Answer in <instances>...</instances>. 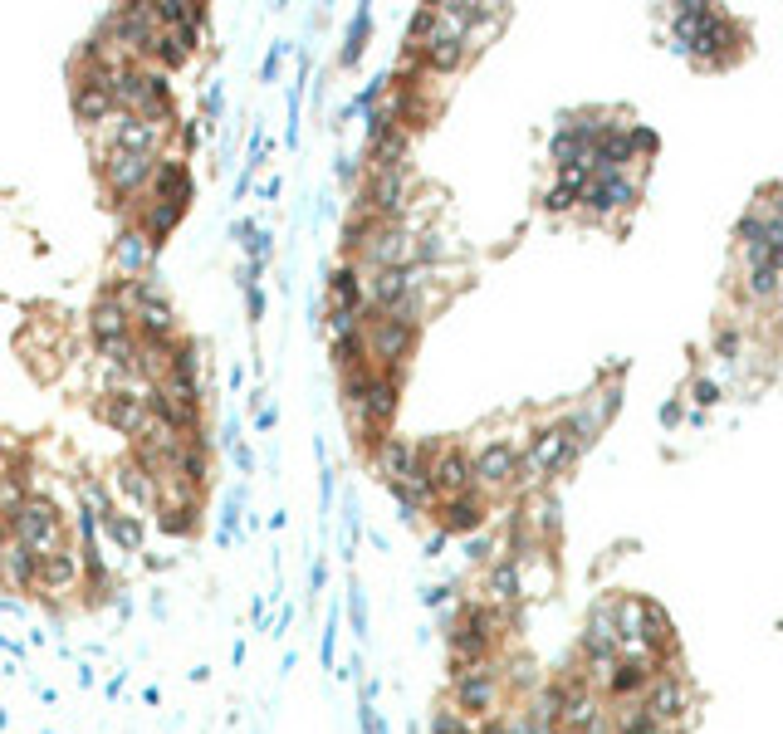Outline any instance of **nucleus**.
Listing matches in <instances>:
<instances>
[{"mask_svg": "<svg viewBox=\"0 0 783 734\" xmlns=\"http://www.w3.org/2000/svg\"><path fill=\"white\" fill-rule=\"evenodd\" d=\"M328 353H333V367H338V377H348V372H363L368 363V343H363V333H353V338H333L328 343Z\"/></svg>", "mask_w": 783, "mask_h": 734, "instance_id": "obj_32", "label": "nucleus"}, {"mask_svg": "<svg viewBox=\"0 0 783 734\" xmlns=\"http://www.w3.org/2000/svg\"><path fill=\"white\" fill-rule=\"evenodd\" d=\"M343 607H348V627H353V637L363 642V637H368V593H363L358 583H348V597H343Z\"/></svg>", "mask_w": 783, "mask_h": 734, "instance_id": "obj_38", "label": "nucleus"}, {"mask_svg": "<svg viewBox=\"0 0 783 734\" xmlns=\"http://www.w3.org/2000/svg\"><path fill=\"white\" fill-rule=\"evenodd\" d=\"M0 612H10V617H25V602H15V597H0Z\"/></svg>", "mask_w": 783, "mask_h": 734, "instance_id": "obj_59", "label": "nucleus"}, {"mask_svg": "<svg viewBox=\"0 0 783 734\" xmlns=\"http://www.w3.org/2000/svg\"><path fill=\"white\" fill-rule=\"evenodd\" d=\"M416 167H397V172H363V182L353 191V206H363L372 221H382V226H397V221H407L416 206Z\"/></svg>", "mask_w": 783, "mask_h": 734, "instance_id": "obj_4", "label": "nucleus"}, {"mask_svg": "<svg viewBox=\"0 0 783 734\" xmlns=\"http://www.w3.org/2000/svg\"><path fill=\"white\" fill-rule=\"evenodd\" d=\"M426 456H431V446H421L412 436H397V431H387V436L368 451L372 475H377L382 485H402V480L426 475Z\"/></svg>", "mask_w": 783, "mask_h": 734, "instance_id": "obj_10", "label": "nucleus"}, {"mask_svg": "<svg viewBox=\"0 0 783 734\" xmlns=\"http://www.w3.org/2000/svg\"><path fill=\"white\" fill-rule=\"evenodd\" d=\"M333 177H338V186H353V191H358V182H363V157L338 152V157H333Z\"/></svg>", "mask_w": 783, "mask_h": 734, "instance_id": "obj_43", "label": "nucleus"}, {"mask_svg": "<svg viewBox=\"0 0 783 734\" xmlns=\"http://www.w3.org/2000/svg\"><path fill=\"white\" fill-rule=\"evenodd\" d=\"M240 250H245V260H250V265L270 270V260H275V235H270V230L260 226L255 235H250V240H245V245H240Z\"/></svg>", "mask_w": 783, "mask_h": 734, "instance_id": "obj_39", "label": "nucleus"}, {"mask_svg": "<svg viewBox=\"0 0 783 734\" xmlns=\"http://www.w3.org/2000/svg\"><path fill=\"white\" fill-rule=\"evenodd\" d=\"M235 446H240V416H235V412H226V416H221V451L231 456Z\"/></svg>", "mask_w": 783, "mask_h": 734, "instance_id": "obj_46", "label": "nucleus"}, {"mask_svg": "<svg viewBox=\"0 0 783 734\" xmlns=\"http://www.w3.org/2000/svg\"><path fill=\"white\" fill-rule=\"evenodd\" d=\"M412 250H416V230L412 226H377L363 240V250L353 255V265L372 275V270H412Z\"/></svg>", "mask_w": 783, "mask_h": 734, "instance_id": "obj_11", "label": "nucleus"}, {"mask_svg": "<svg viewBox=\"0 0 783 734\" xmlns=\"http://www.w3.org/2000/svg\"><path fill=\"white\" fill-rule=\"evenodd\" d=\"M431 514H436V524H441V534H446V539H451V534H456V539H465V534H475V529L485 524V514H490V509H485V495H475V490H470V495L436 500V509H431Z\"/></svg>", "mask_w": 783, "mask_h": 734, "instance_id": "obj_22", "label": "nucleus"}, {"mask_svg": "<svg viewBox=\"0 0 783 734\" xmlns=\"http://www.w3.org/2000/svg\"><path fill=\"white\" fill-rule=\"evenodd\" d=\"M323 583H328V558H314V568H309V593H323Z\"/></svg>", "mask_w": 783, "mask_h": 734, "instance_id": "obj_52", "label": "nucleus"}, {"mask_svg": "<svg viewBox=\"0 0 783 734\" xmlns=\"http://www.w3.org/2000/svg\"><path fill=\"white\" fill-rule=\"evenodd\" d=\"M715 348H720L725 358H735L739 353V328H720V333H715Z\"/></svg>", "mask_w": 783, "mask_h": 734, "instance_id": "obj_51", "label": "nucleus"}, {"mask_svg": "<svg viewBox=\"0 0 783 734\" xmlns=\"http://www.w3.org/2000/svg\"><path fill=\"white\" fill-rule=\"evenodd\" d=\"M783 289V270H774V265H759V270H749V279H744V294L749 299H774Z\"/></svg>", "mask_w": 783, "mask_h": 734, "instance_id": "obj_36", "label": "nucleus"}, {"mask_svg": "<svg viewBox=\"0 0 783 734\" xmlns=\"http://www.w3.org/2000/svg\"><path fill=\"white\" fill-rule=\"evenodd\" d=\"M275 426H279V407H275V402H265V407L255 412V431H260V436H270Z\"/></svg>", "mask_w": 783, "mask_h": 734, "instance_id": "obj_47", "label": "nucleus"}, {"mask_svg": "<svg viewBox=\"0 0 783 734\" xmlns=\"http://www.w3.org/2000/svg\"><path fill=\"white\" fill-rule=\"evenodd\" d=\"M113 108L118 113H133V118H152V123H177L172 74H162L152 64H123V69H113Z\"/></svg>", "mask_w": 783, "mask_h": 734, "instance_id": "obj_2", "label": "nucleus"}, {"mask_svg": "<svg viewBox=\"0 0 783 734\" xmlns=\"http://www.w3.org/2000/svg\"><path fill=\"white\" fill-rule=\"evenodd\" d=\"M573 460H578V446H573V436L563 431V421L539 426V431L529 436V446L519 451V485H544L558 470H568Z\"/></svg>", "mask_w": 783, "mask_h": 734, "instance_id": "obj_9", "label": "nucleus"}, {"mask_svg": "<svg viewBox=\"0 0 783 734\" xmlns=\"http://www.w3.org/2000/svg\"><path fill=\"white\" fill-rule=\"evenodd\" d=\"M451 700L470 725H485L505 705V681H500V656L475 661V666H451Z\"/></svg>", "mask_w": 783, "mask_h": 734, "instance_id": "obj_6", "label": "nucleus"}, {"mask_svg": "<svg viewBox=\"0 0 783 734\" xmlns=\"http://www.w3.org/2000/svg\"><path fill=\"white\" fill-rule=\"evenodd\" d=\"M147 412L157 416L162 426H172L177 436H201L206 431V387L167 377V382L147 387Z\"/></svg>", "mask_w": 783, "mask_h": 734, "instance_id": "obj_8", "label": "nucleus"}, {"mask_svg": "<svg viewBox=\"0 0 783 734\" xmlns=\"http://www.w3.org/2000/svg\"><path fill=\"white\" fill-rule=\"evenodd\" d=\"M10 539L45 558V553H54L59 544H69L74 534H69V519H64V509L54 505L49 495H30L25 505L10 514Z\"/></svg>", "mask_w": 783, "mask_h": 734, "instance_id": "obj_7", "label": "nucleus"}, {"mask_svg": "<svg viewBox=\"0 0 783 734\" xmlns=\"http://www.w3.org/2000/svg\"><path fill=\"white\" fill-rule=\"evenodd\" d=\"M338 402L348 416V431L363 441V451H372L392 431V416L402 407V377L377 372V367L348 372V377H338Z\"/></svg>", "mask_w": 783, "mask_h": 734, "instance_id": "obj_1", "label": "nucleus"}, {"mask_svg": "<svg viewBox=\"0 0 783 734\" xmlns=\"http://www.w3.org/2000/svg\"><path fill=\"white\" fill-rule=\"evenodd\" d=\"M255 230H260V221H250V216H235V221H231V240H235V245H245Z\"/></svg>", "mask_w": 783, "mask_h": 734, "instance_id": "obj_49", "label": "nucleus"}, {"mask_svg": "<svg viewBox=\"0 0 783 734\" xmlns=\"http://www.w3.org/2000/svg\"><path fill=\"white\" fill-rule=\"evenodd\" d=\"M113 490L133 505V514H152V509H157V495H162L157 475H152V470H142L133 456L113 465Z\"/></svg>", "mask_w": 783, "mask_h": 734, "instance_id": "obj_20", "label": "nucleus"}, {"mask_svg": "<svg viewBox=\"0 0 783 734\" xmlns=\"http://www.w3.org/2000/svg\"><path fill=\"white\" fill-rule=\"evenodd\" d=\"M632 152H656V133H646V128H632Z\"/></svg>", "mask_w": 783, "mask_h": 734, "instance_id": "obj_54", "label": "nucleus"}, {"mask_svg": "<svg viewBox=\"0 0 783 734\" xmlns=\"http://www.w3.org/2000/svg\"><path fill=\"white\" fill-rule=\"evenodd\" d=\"M446 549V534H441V529H436V534H431V539H426V558H436V553Z\"/></svg>", "mask_w": 783, "mask_h": 734, "instance_id": "obj_58", "label": "nucleus"}, {"mask_svg": "<svg viewBox=\"0 0 783 734\" xmlns=\"http://www.w3.org/2000/svg\"><path fill=\"white\" fill-rule=\"evenodd\" d=\"M368 40H372V5H358L353 15H348V30H343V49H338V59H333V74L343 69H358L363 64V54H368Z\"/></svg>", "mask_w": 783, "mask_h": 734, "instance_id": "obj_25", "label": "nucleus"}, {"mask_svg": "<svg viewBox=\"0 0 783 734\" xmlns=\"http://www.w3.org/2000/svg\"><path fill=\"white\" fill-rule=\"evenodd\" d=\"M226 108H231V103H226V84H221V79H206V89H201V128L216 133V128L226 123Z\"/></svg>", "mask_w": 783, "mask_h": 734, "instance_id": "obj_34", "label": "nucleus"}, {"mask_svg": "<svg viewBox=\"0 0 783 734\" xmlns=\"http://www.w3.org/2000/svg\"><path fill=\"white\" fill-rule=\"evenodd\" d=\"M186 211H191V206H182V201H152V196H142L138 211L128 216V226H138L142 235L162 250V245L172 240V230L186 221Z\"/></svg>", "mask_w": 783, "mask_h": 734, "instance_id": "obj_18", "label": "nucleus"}, {"mask_svg": "<svg viewBox=\"0 0 783 734\" xmlns=\"http://www.w3.org/2000/svg\"><path fill=\"white\" fill-rule=\"evenodd\" d=\"M289 45H294V40H275V45L265 49V64H260V89L279 79V69H284V59H289Z\"/></svg>", "mask_w": 783, "mask_h": 734, "instance_id": "obj_41", "label": "nucleus"}, {"mask_svg": "<svg viewBox=\"0 0 783 734\" xmlns=\"http://www.w3.org/2000/svg\"><path fill=\"white\" fill-rule=\"evenodd\" d=\"M573 206H578V196H573L568 186H549V191H544V211H553V216H558V211H573Z\"/></svg>", "mask_w": 783, "mask_h": 734, "instance_id": "obj_45", "label": "nucleus"}, {"mask_svg": "<svg viewBox=\"0 0 783 734\" xmlns=\"http://www.w3.org/2000/svg\"><path fill=\"white\" fill-rule=\"evenodd\" d=\"M279 191H284V177H265V186H260V201H279Z\"/></svg>", "mask_w": 783, "mask_h": 734, "instance_id": "obj_55", "label": "nucleus"}, {"mask_svg": "<svg viewBox=\"0 0 783 734\" xmlns=\"http://www.w3.org/2000/svg\"><path fill=\"white\" fill-rule=\"evenodd\" d=\"M113 544L123 553H142V544H147V519L142 514H133V509H113L103 524H98Z\"/></svg>", "mask_w": 783, "mask_h": 734, "instance_id": "obj_27", "label": "nucleus"}, {"mask_svg": "<svg viewBox=\"0 0 783 734\" xmlns=\"http://www.w3.org/2000/svg\"><path fill=\"white\" fill-rule=\"evenodd\" d=\"M240 519H245V485H231L221 495V529H216V544L221 549H231L235 539H240Z\"/></svg>", "mask_w": 783, "mask_h": 734, "instance_id": "obj_29", "label": "nucleus"}, {"mask_svg": "<svg viewBox=\"0 0 783 734\" xmlns=\"http://www.w3.org/2000/svg\"><path fill=\"white\" fill-rule=\"evenodd\" d=\"M142 563H147L152 573H167V568H172V558H167V553H142Z\"/></svg>", "mask_w": 783, "mask_h": 734, "instance_id": "obj_56", "label": "nucleus"}, {"mask_svg": "<svg viewBox=\"0 0 783 734\" xmlns=\"http://www.w3.org/2000/svg\"><path fill=\"white\" fill-rule=\"evenodd\" d=\"M231 465H235V470H240V475H255V451H250V446L240 441V446H235V451H231Z\"/></svg>", "mask_w": 783, "mask_h": 734, "instance_id": "obj_48", "label": "nucleus"}, {"mask_svg": "<svg viewBox=\"0 0 783 734\" xmlns=\"http://www.w3.org/2000/svg\"><path fill=\"white\" fill-rule=\"evenodd\" d=\"M358 534H363V514H358V500L348 495L343 500V558L353 563V549H358Z\"/></svg>", "mask_w": 783, "mask_h": 734, "instance_id": "obj_40", "label": "nucleus"}, {"mask_svg": "<svg viewBox=\"0 0 783 734\" xmlns=\"http://www.w3.org/2000/svg\"><path fill=\"white\" fill-rule=\"evenodd\" d=\"M382 226V221H372L363 206H348V216H343V226H338V240H343V255L353 260L358 250H363V240H368L372 230Z\"/></svg>", "mask_w": 783, "mask_h": 734, "instance_id": "obj_31", "label": "nucleus"}, {"mask_svg": "<svg viewBox=\"0 0 783 734\" xmlns=\"http://www.w3.org/2000/svg\"><path fill=\"white\" fill-rule=\"evenodd\" d=\"M108 260H113V275H118V284H128V279H142V275H152V270H157V245H152L138 226H128V221H123V230L113 235Z\"/></svg>", "mask_w": 783, "mask_h": 734, "instance_id": "obj_16", "label": "nucleus"}, {"mask_svg": "<svg viewBox=\"0 0 783 734\" xmlns=\"http://www.w3.org/2000/svg\"><path fill=\"white\" fill-rule=\"evenodd\" d=\"M426 485L436 500H451V495H470L475 490V470H470V451L456 441H441L431 446L426 456Z\"/></svg>", "mask_w": 783, "mask_h": 734, "instance_id": "obj_13", "label": "nucleus"}, {"mask_svg": "<svg viewBox=\"0 0 783 734\" xmlns=\"http://www.w3.org/2000/svg\"><path fill=\"white\" fill-rule=\"evenodd\" d=\"M436 734H475V725L465 720L461 710H451V705H441V710H436Z\"/></svg>", "mask_w": 783, "mask_h": 734, "instance_id": "obj_44", "label": "nucleus"}, {"mask_svg": "<svg viewBox=\"0 0 783 734\" xmlns=\"http://www.w3.org/2000/svg\"><path fill=\"white\" fill-rule=\"evenodd\" d=\"M0 588L15 597L25 593H40V553H30L25 544H5L0 549Z\"/></svg>", "mask_w": 783, "mask_h": 734, "instance_id": "obj_21", "label": "nucleus"}, {"mask_svg": "<svg viewBox=\"0 0 783 734\" xmlns=\"http://www.w3.org/2000/svg\"><path fill=\"white\" fill-rule=\"evenodd\" d=\"M191 167H186V157H177V152H162L157 157V172H152V182H147V191L142 196H152V201H182V206H191Z\"/></svg>", "mask_w": 783, "mask_h": 734, "instance_id": "obj_24", "label": "nucleus"}, {"mask_svg": "<svg viewBox=\"0 0 783 734\" xmlns=\"http://www.w3.org/2000/svg\"><path fill=\"white\" fill-rule=\"evenodd\" d=\"M465 59H470V40H465L456 25H446V20L436 15V5H431V30H426V40L416 45V64H421L426 74H456Z\"/></svg>", "mask_w": 783, "mask_h": 734, "instance_id": "obj_14", "label": "nucleus"}, {"mask_svg": "<svg viewBox=\"0 0 783 734\" xmlns=\"http://www.w3.org/2000/svg\"><path fill=\"white\" fill-rule=\"evenodd\" d=\"M84 583H89V568H84V553H79L74 539L40 558V593L69 597V593H84Z\"/></svg>", "mask_w": 783, "mask_h": 734, "instance_id": "obj_15", "label": "nucleus"}, {"mask_svg": "<svg viewBox=\"0 0 783 734\" xmlns=\"http://www.w3.org/2000/svg\"><path fill=\"white\" fill-rule=\"evenodd\" d=\"M79 509H89L93 519L103 524V519H108L118 505H113V490H108L98 475H79Z\"/></svg>", "mask_w": 783, "mask_h": 734, "instance_id": "obj_33", "label": "nucleus"}, {"mask_svg": "<svg viewBox=\"0 0 783 734\" xmlns=\"http://www.w3.org/2000/svg\"><path fill=\"white\" fill-rule=\"evenodd\" d=\"M323 328H328V343L333 338H353V333H363V314H353V309H323Z\"/></svg>", "mask_w": 783, "mask_h": 734, "instance_id": "obj_37", "label": "nucleus"}, {"mask_svg": "<svg viewBox=\"0 0 783 734\" xmlns=\"http://www.w3.org/2000/svg\"><path fill=\"white\" fill-rule=\"evenodd\" d=\"M89 333H93V343H113V338H128V333H133V314H128V304L118 299L113 284L89 304Z\"/></svg>", "mask_w": 783, "mask_h": 734, "instance_id": "obj_23", "label": "nucleus"}, {"mask_svg": "<svg viewBox=\"0 0 783 734\" xmlns=\"http://www.w3.org/2000/svg\"><path fill=\"white\" fill-rule=\"evenodd\" d=\"M250 622H255L260 632H270V597H255V602H250Z\"/></svg>", "mask_w": 783, "mask_h": 734, "instance_id": "obj_50", "label": "nucleus"}, {"mask_svg": "<svg viewBox=\"0 0 783 734\" xmlns=\"http://www.w3.org/2000/svg\"><path fill=\"white\" fill-rule=\"evenodd\" d=\"M470 470H475V495H505L519 485V446L509 436H495L470 456Z\"/></svg>", "mask_w": 783, "mask_h": 734, "instance_id": "obj_12", "label": "nucleus"}, {"mask_svg": "<svg viewBox=\"0 0 783 734\" xmlns=\"http://www.w3.org/2000/svg\"><path fill=\"white\" fill-rule=\"evenodd\" d=\"M93 412L103 416V426H113L118 436H138L142 426H147V387H113V392H103V402L93 407Z\"/></svg>", "mask_w": 783, "mask_h": 734, "instance_id": "obj_17", "label": "nucleus"}, {"mask_svg": "<svg viewBox=\"0 0 783 734\" xmlns=\"http://www.w3.org/2000/svg\"><path fill=\"white\" fill-rule=\"evenodd\" d=\"M304 93H309V49H299V74L284 93V113H289V128H284V147H299V113H304Z\"/></svg>", "mask_w": 783, "mask_h": 734, "instance_id": "obj_28", "label": "nucleus"}, {"mask_svg": "<svg viewBox=\"0 0 783 734\" xmlns=\"http://www.w3.org/2000/svg\"><path fill=\"white\" fill-rule=\"evenodd\" d=\"M93 157H98V182L113 196V206L123 216H133L147 182H152V172H157V157L152 152H118V147H98Z\"/></svg>", "mask_w": 783, "mask_h": 734, "instance_id": "obj_5", "label": "nucleus"}, {"mask_svg": "<svg viewBox=\"0 0 783 734\" xmlns=\"http://www.w3.org/2000/svg\"><path fill=\"white\" fill-rule=\"evenodd\" d=\"M661 421H666V426H671V421H681V407H676V402H666V407H661Z\"/></svg>", "mask_w": 783, "mask_h": 734, "instance_id": "obj_60", "label": "nucleus"}, {"mask_svg": "<svg viewBox=\"0 0 783 734\" xmlns=\"http://www.w3.org/2000/svg\"><path fill=\"white\" fill-rule=\"evenodd\" d=\"M30 495H35V490H30V470H25V465H10V470L0 475V519H10Z\"/></svg>", "mask_w": 783, "mask_h": 734, "instance_id": "obj_30", "label": "nucleus"}, {"mask_svg": "<svg viewBox=\"0 0 783 734\" xmlns=\"http://www.w3.org/2000/svg\"><path fill=\"white\" fill-rule=\"evenodd\" d=\"M338 627H343V607H338V597H333V602H328L323 637H319V661H323V671H333V676H338Z\"/></svg>", "mask_w": 783, "mask_h": 734, "instance_id": "obj_35", "label": "nucleus"}, {"mask_svg": "<svg viewBox=\"0 0 783 734\" xmlns=\"http://www.w3.org/2000/svg\"><path fill=\"white\" fill-rule=\"evenodd\" d=\"M695 402H700V407H715V402H720V387H715V382H695Z\"/></svg>", "mask_w": 783, "mask_h": 734, "instance_id": "obj_53", "label": "nucleus"}, {"mask_svg": "<svg viewBox=\"0 0 783 734\" xmlns=\"http://www.w3.org/2000/svg\"><path fill=\"white\" fill-rule=\"evenodd\" d=\"M240 294H245V319H250V328H260V323H265V314H270L265 284H250V289H240Z\"/></svg>", "mask_w": 783, "mask_h": 734, "instance_id": "obj_42", "label": "nucleus"}, {"mask_svg": "<svg viewBox=\"0 0 783 734\" xmlns=\"http://www.w3.org/2000/svg\"><path fill=\"white\" fill-rule=\"evenodd\" d=\"M363 343H368V363L377 372L407 377L416 343H421V319L416 309H397V314H368L363 309Z\"/></svg>", "mask_w": 783, "mask_h": 734, "instance_id": "obj_3", "label": "nucleus"}, {"mask_svg": "<svg viewBox=\"0 0 783 734\" xmlns=\"http://www.w3.org/2000/svg\"><path fill=\"white\" fill-rule=\"evenodd\" d=\"M637 201V182L627 177V172H607V177H593L588 191H583V211L588 216H612V211H627Z\"/></svg>", "mask_w": 783, "mask_h": 734, "instance_id": "obj_19", "label": "nucleus"}, {"mask_svg": "<svg viewBox=\"0 0 783 734\" xmlns=\"http://www.w3.org/2000/svg\"><path fill=\"white\" fill-rule=\"evenodd\" d=\"M446 597H451V588H426V593H421V602H426V607H441Z\"/></svg>", "mask_w": 783, "mask_h": 734, "instance_id": "obj_57", "label": "nucleus"}, {"mask_svg": "<svg viewBox=\"0 0 783 734\" xmlns=\"http://www.w3.org/2000/svg\"><path fill=\"white\" fill-rule=\"evenodd\" d=\"M328 309H353L363 314V270L353 260H343L338 270H328Z\"/></svg>", "mask_w": 783, "mask_h": 734, "instance_id": "obj_26", "label": "nucleus"}]
</instances>
